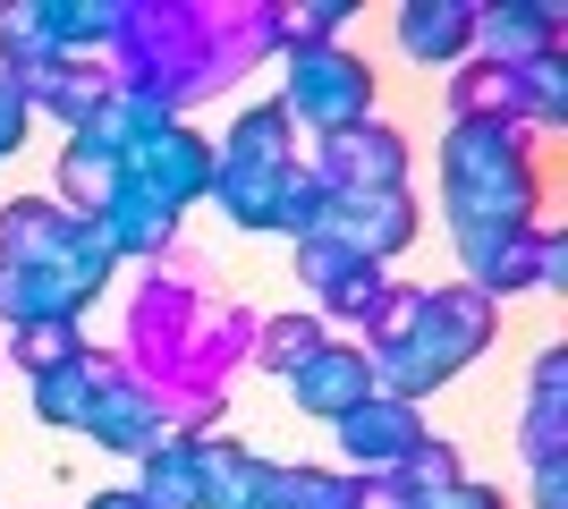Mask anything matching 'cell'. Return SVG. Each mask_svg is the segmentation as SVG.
<instances>
[{
  "instance_id": "1",
  "label": "cell",
  "mask_w": 568,
  "mask_h": 509,
  "mask_svg": "<svg viewBox=\"0 0 568 509\" xmlns=\"http://www.w3.org/2000/svg\"><path fill=\"white\" fill-rule=\"evenodd\" d=\"M374 348H365V374L382 383V399H425L433 383H450L458 365L493 339V297L475 289H382L374 315Z\"/></svg>"
},
{
  "instance_id": "2",
  "label": "cell",
  "mask_w": 568,
  "mask_h": 509,
  "mask_svg": "<svg viewBox=\"0 0 568 509\" xmlns=\"http://www.w3.org/2000/svg\"><path fill=\"white\" fill-rule=\"evenodd\" d=\"M365 102H374V77H365V60H348V51H288V102L281 120L314 128V136H339V128L365 120Z\"/></svg>"
},
{
  "instance_id": "3",
  "label": "cell",
  "mask_w": 568,
  "mask_h": 509,
  "mask_svg": "<svg viewBox=\"0 0 568 509\" xmlns=\"http://www.w3.org/2000/svg\"><path fill=\"white\" fill-rule=\"evenodd\" d=\"M399 179H407V145L374 120L323 136V153H314V187L323 195H390Z\"/></svg>"
},
{
  "instance_id": "4",
  "label": "cell",
  "mask_w": 568,
  "mask_h": 509,
  "mask_svg": "<svg viewBox=\"0 0 568 509\" xmlns=\"http://www.w3.org/2000/svg\"><path fill=\"white\" fill-rule=\"evenodd\" d=\"M339 441H348V459H365V476H399L407 450L425 441V416L407 408V399H356L339 416Z\"/></svg>"
},
{
  "instance_id": "5",
  "label": "cell",
  "mask_w": 568,
  "mask_h": 509,
  "mask_svg": "<svg viewBox=\"0 0 568 509\" xmlns=\"http://www.w3.org/2000/svg\"><path fill=\"white\" fill-rule=\"evenodd\" d=\"M195 509H272V467L237 441H195Z\"/></svg>"
},
{
  "instance_id": "6",
  "label": "cell",
  "mask_w": 568,
  "mask_h": 509,
  "mask_svg": "<svg viewBox=\"0 0 568 509\" xmlns=\"http://www.w3.org/2000/svg\"><path fill=\"white\" fill-rule=\"evenodd\" d=\"M288 390H297V408H314V416H348L356 399H374V374H365V348H339V339H323L297 374H288Z\"/></svg>"
},
{
  "instance_id": "7",
  "label": "cell",
  "mask_w": 568,
  "mask_h": 509,
  "mask_svg": "<svg viewBox=\"0 0 568 509\" xmlns=\"http://www.w3.org/2000/svg\"><path fill=\"white\" fill-rule=\"evenodd\" d=\"M467 43H475V9H458V0H416V9L399 18V51L425 60V69L467 60Z\"/></svg>"
},
{
  "instance_id": "8",
  "label": "cell",
  "mask_w": 568,
  "mask_h": 509,
  "mask_svg": "<svg viewBox=\"0 0 568 509\" xmlns=\"http://www.w3.org/2000/svg\"><path fill=\"white\" fill-rule=\"evenodd\" d=\"M475 43L493 51V69H518V60L560 51V18L551 9H475Z\"/></svg>"
},
{
  "instance_id": "9",
  "label": "cell",
  "mask_w": 568,
  "mask_h": 509,
  "mask_svg": "<svg viewBox=\"0 0 568 509\" xmlns=\"http://www.w3.org/2000/svg\"><path fill=\"white\" fill-rule=\"evenodd\" d=\"M144 509H195V441L187 434H162L144 450V485H136Z\"/></svg>"
},
{
  "instance_id": "10",
  "label": "cell",
  "mask_w": 568,
  "mask_h": 509,
  "mask_svg": "<svg viewBox=\"0 0 568 509\" xmlns=\"http://www.w3.org/2000/svg\"><path fill=\"white\" fill-rule=\"evenodd\" d=\"M94 383H102V357H94V348H85V357H69L60 374H34V416H43V425H85Z\"/></svg>"
},
{
  "instance_id": "11",
  "label": "cell",
  "mask_w": 568,
  "mask_h": 509,
  "mask_svg": "<svg viewBox=\"0 0 568 509\" xmlns=\"http://www.w3.org/2000/svg\"><path fill=\"white\" fill-rule=\"evenodd\" d=\"M272 509H356V485L323 467H272Z\"/></svg>"
},
{
  "instance_id": "12",
  "label": "cell",
  "mask_w": 568,
  "mask_h": 509,
  "mask_svg": "<svg viewBox=\"0 0 568 509\" xmlns=\"http://www.w3.org/2000/svg\"><path fill=\"white\" fill-rule=\"evenodd\" d=\"M314 348H323V323H314V315H272V323H263V348H255V357L288 383V374H297Z\"/></svg>"
},
{
  "instance_id": "13",
  "label": "cell",
  "mask_w": 568,
  "mask_h": 509,
  "mask_svg": "<svg viewBox=\"0 0 568 509\" xmlns=\"http://www.w3.org/2000/svg\"><path fill=\"white\" fill-rule=\"evenodd\" d=\"M69 357H85L77 323H26V332H18V365H26V374H60Z\"/></svg>"
},
{
  "instance_id": "14",
  "label": "cell",
  "mask_w": 568,
  "mask_h": 509,
  "mask_svg": "<svg viewBox=\"0 0 568 509\" xmlns=\"http://www.w3.org/2000/svg\"><path fill=\"white\" fill-rule=\"evenodd\" d=\"M416 509H500V492H484V485H442V492H416Z\"/></svg>"
},
{
  "instance_id": "15",
  "label": "cell",
  "mask_w": 568,
  "mask_h": 509,
  "mask_svg": "<svg viewBox=\"0 0 568 509\" xmlns=\"http://www.w3.org/2000/svg\"><path fill=\"white\" fill-rule=\"evenodd\" d=\"M94 509H144L136 492H94Z\"/></svg>"
}]
</instances>
